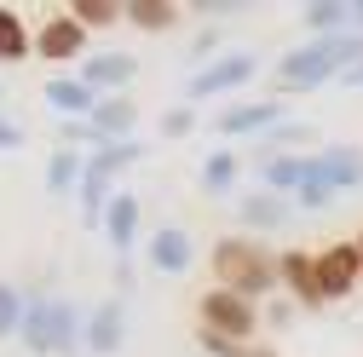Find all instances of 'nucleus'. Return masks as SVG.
I'll use <instances>...</instances> for the list:
<instances>
[{
    "label": "nucleus",
    "instance_id": "f257e3e1",
    "mask_svg": "<svg viewBox=\"0 0 363 357\" xmlns=\"http://www.w3.org/2000/svg\"><path fill=\"white\" fill-rule=\"evenodd\" d=\"M357 58H363L357 35H323V40H311V47L283 58V86H317L323 75H335V69H346Z\"/></svg>",
    "mask_w": 363,
    "mask_h": 357
},
{
    "label": "nucleus",
    "instance_id": "f03ea898",
    "mask_svg": "<svg viewBox=\"0 0 363 357\" xmlns=\"http://www.w3.org/2000/svg\"><path fill=\"white\" fill-rule=\"evenodd\" d=\"M213 271H219V288H231V294L254 300V294L271 288L277 265H271L259 248H248V242H237V237H225V242H213Z\"/></svg>",
    "mask_w": 363,
    "mask_h": 357
},
{
    "label": "nucleus",
    "instance_id": "7ed1b4c3",
    "mask_svg": "<svg viewBox=\"0 0 363 357\" xmlns=\"http://www.w3.org/2000/svg\"><path fill=\"white\" fill-rule=\"evenodd\" d=\"M202 334H213L219 346H242L254 334V305L231 288H208L202 294Z\"/></svg>",
    "mask_w": 363,
    "mask_h": 357
},
{
    "label": "nucleus",
    "instance_id": "20e7f679",
    "mask_svg": "<svg viewBox=\"0 0 363 357\" xmlns=\"http://www.w3.org/2000/svg\"><path fill=\"white\" fill-rule=\"evenodd\" d=\"M23 340H29L35 351H69V340H75V311L58 305V300H35V305L23 311Z\"/></svg>",
    "mask_w": 363,
    "mask_h": 357
},
{
    "label": "nucleus",
    "instance_id": "39448f33",
    "mask_svg": "<svg viewBox=\"0 0 363 357\" xmlns=\"http://www.w3.org/2000/svg\"><path fill=\"white\" fill-rule=\"evenodd\" d=\"M311 271H317V294L323 300H346L363 277V265H357V242H335L323 254H311Z\"/></svg>",
    "mask_w": 363,
    "mask_h": 357
},
{
    "label": "nucleus",
    "instance_id": "423d86ee",
    "mask_svg": "<svg viewBox=\"0 0 363 357\" xmlns=\"http://www.w3.org/2000/svg\"><path fill=\"white\" fill-rule=\"evenodd\" d=\"M81 40H86V29H81L69 12H58L52 23H40V35H35V52L58 64V58H75V52H81Z\"/></svg>",
    "mask_w": 363,
    "mask_h": 357
},
{
    "label": "nucleus",
    "instance_id": "0eeeda50",
    "mask_svg": "<svg viewBox=\"0 0 363 357\" xmlns=\"http://www.w3.org/2000/svg\"><path fill=\"white\" fill-rule=\"evenodd\" d=\"M248 75H254V58H248V52H231V58H219L213 69H202V75L191 81V93H196V98H213V93H225V86L248 81Z\"/></svg>",
    "mask_w": 363,
    "mask_h": 357
},
{
    "label": "nucleus",
    "instance_id": "6e6552de",
    "mask_svg": "<svg viewBox=\"0 0 363 357\" xmlns=\"http://www.w3.org/2000/svg\"><path fill=\"white\" fill-rule=\"evenodd\" d=\"M311 178H317L323 191L357 185V178H363V156H357V150H335V156H317V162H311Z\"/></svg>",
    "mask_w": 363,
    "mask_h": 357
},
{
    "label": "nucleus",
    "instance_id": "1a4fd4ad",
    "mask_svg": "<svg viewBox=\"0 0 363 357\" xmlns=\"http://www.w3.org/2000/svg\"><path fill=\"white\" fill-rule=\"evenodd\" d=\"M104 225H110V248L127 254V248H133V231H139V202H133V196H116V202L104 208Z\"/></svg>",
    "mask_w": 363,
    "mask_h": 357
},
{
    "label": "nucleus",
    "instance_id": "9d476101",
    "mask_svg": "<svg viewBox=\"0 0 363 357\" xmlns=\"http://www.w3.org/2000/svg\"><path fill=\"white\" fill-rule=\"evenodd\" d=\"M86 346H93V351H116L121 346V300H104L93 311V323H86Z\"/></svg>",
    "mask_w": 363,
    "mask_h": 357
},
{
    "label": "nucleus",
    "instance_id": "9b49d317",
    "mask_svg": "<svg viewBox=\"0 0 363 357\" xmlns=\"http://www.w3.org/2000/svg\"><path fill=\"white\" fill-rule=\"evenodd\" d=\"M277 277H283V283H289L306 305H323V294H317V271H311V254H283Z\"/></svg>",
    "mask_w": 363,
    "mask_h": 357
},
{
    "label": "nucleus",
    "instance_id": "f8f14e48",
    "mask_svg": "<svg viewBox=\"0 0 363 357\" xmlns=\"http://www.w3.org/2000/svg\"><path fill=\"white\" fill-rule=\"evenodd\" d=\"M150 259H156V271H185L191 265V237L185 231H156L150 237Z\"/></svg>",
    "mask_w": 363,
    "mask_h": 357
},
{
    "label": "nucleus",
    "instance_id": "ddd939ff",
    "mask_svg": "<svg viewBox=\"0 0 363 357\" xmlns=\"http://www.w3.org/2000/svg\"><path fill=\"white\" fill-rule=\"evenodd\" d=\"M133 69L139 64H133L127 52H104V58L86 64V86H121V81H133Z\"/></svg>",
    "mask_w": 363,
    "mask_h": 357
},
{
    "label": "nucleus",
    "instance_id": "4468645a",
    "mask_svg": "<svg viewBox=\"0 0 363 357\" xmlns=\"http://www.w3.org/2000/svg\"><path fill=\"white\" fill-rule=\"evenodd\" d=\"M29 52V29H23V18L12 12V6H0V64H18Z\"/></svg>",
    "mask_w": 363,
    "mask_h": 357
},
{
    "label": "nucleus",
    "instance_id": "2eb2a0df",
    "mask_svg": "<svg viewBox=\"0 0 363 357\" xmlns=\"http://www.w3.org/2000/svg\"><path fill=\"white\" fill-rule=\"evenodd\" d=\"M47 104L52 110H93V86H86V81H47Z\"/></svg>",
    "mask_w": 363,
    "mask_h": 357
},
{
    "label": "nucleus",
    "instance_id": "dca6fc26",
    "mask_svg": "<svg viewBox=\"0 0 363 357\" xmlns=\"http://www.w3.org/2000/svg\"><path fill=\"white\" fill-rule=\"evenodd\" d=\"M271 115H277V104H248V110L219 115V127L225 132H259V127H271Z\"/></svg>",
    "mask_w": 363,
    "mask_h": 357
},
{
    "label": "nucleus",
    "instance_id": "f3484780",
    "mask_svg": "<svg viewBox=\"0 0 363 357\" xmlns=\"http://www.w3.org/2000/svg\"><path fill=\"white\" fill-rule=\"evenodd\" d=\"M133 23H145V29H167L179 18V6H167V0H133V6H121Z\"/></svg>",
    "mask_w": 363,
    "mask_h": 357
},
{
    "label": "nucleus",
    "instance_id": "a211bd4d",
    "mask_svg": "<svg viewBox=\"0 0 363 357\" xmlns=\"http://www.w3.org/2000/svg\"><path fill=\"white\" fill-rule=\"evenodd\" d=\"M127 127H133V104H127V98L93 104V132H127Z\"/></svg>",
    "mask_w": 363,
    "mask_h": 357
},
{
    "label": "nucleus",
    "instance_id": "6ab92c4d",
    "mask_svg": "<svg viewBox=\"0 0 363 357\" xmlns=\"http://www.w3.org/2000/svg\"><path fill=\"white\" fill-rule=\"evenodd\" d=\"M306 173H311V162H300V156H283V162H271V167H265V178H271L277 191H300V185H306Z\"/></svg>",
    "mask_w": 363,
    "mask_h": 357
},
{
    "label": "nucleus",
    "instance_id": "aec40b11",
    "mask_svg": "<svg viewBox=\"0 0 363 357\" xmlns=\"http://www.w3.org/2000/svg\"><path fill=\"white\" fill-rule=\"evenodd\" d=\"M69 18H75L81 29H86V23H116V18H121V6H116V0H75Z\"/></svg>",
    "mask_w": 363,
    "mask_h": 357
},
{
    "label": "nucleus",
    "instance_id": "412c9836",
    "mask_svg": "<svg viewBox=\"0 0 363 357\" xmlns=\"http://www.w3.org/2000/svg\"><path fill=\"white\" fill-rule=\"evenodd\" d=\"M23 329V300L6 288V283H0V340H12Z\"/></svg>",
    "mask_w": 363,
    "mask_h": 357
},
{
    "label": "nucleus",
    "instance_id": "4be33fe9",
    "mask_svg": "<svg viewBox=\"0 0 363 357\" xmlns=\"http://www.w3.org/2000/svg\"><path fill=\"white\" fill-rule=\"evenodd\" d=\"M133 156H139V144H104L93 162H86V167H93V173H116V167H127Z\"/></svg>",
    "mask_w": 363,
    "mask_h": 357
},
{
    "label": "nucleus",
    "instance_id": "5701e85b",
    "mask_svg": "<svg viewBox=\"0 0 363 357\" xmlns=\"http://www.w3.org/2000/svg\"><path fill=\"white\" fill-rule=\"evenodd\" d=\"M231 173H237V156H208L202 185H208V191H225V185H231Z\"/></svg>",
    "mask_w": 363,
    "mask_h": 357
},
{
    "label": "nucleus",
    "instance_id": "b1692460",
    "mask_svg": "<svg viewBox=\"0 0 363 357\" xmlns=\"http://www.w3.org/2000/svg\"><path fill=\"white\" fill-rule=\"evenodd\" d=\"M242 219H248V225H277L283 208L271 202V196H254V202H242Z\"/></svg>",
    "mask_w": 363,
    "mask_h": 357
},
{
    "label": "nucleus",
    "instance_id": "393cba45",
    "mask_svg": "<svg viewBox=\"0 0 363 357\" xmlns=\"http://www.w3.org/2000/svg\"><path fill=\"white\" fill-rule=\"evenodd\" d=\"M47 185H52V191H69V185H75V156H52Z\"/></svg>",
    "mask_w": 363,
    "mask_h": 357
},
{
    "label": "nucleus",
    "instance_id": "a878e982",
    "mask_svg": "<svg viewBox=\"0 0 363 357\" xmlns=\"http://www.w3.org/2000/svg\"><path fill=\"white\" fill-rule=\"evenodd\" d=\"M340 18H346V6H311V12H306V23H311V29H323V35H329Z\"/></svg>",
    "mask_w": 363,
    "mask_h": 357
},
{
    "label": "nucleus",
    "instance_id": "bb28decb",
    "mask_svg": "<svg viewBox=\"0 0 363 357\" xmlns=\"http://www.w3.org/2000/svg\"><path fill=\"white\" fill-rule=\"evenodd\" d=\"M0 150H18V127H6V121H0Z\"/></svg>",
    "mask_w": 363,
    "mask_h": 357
},
{
    "label": "nucleus",
    "instance_id": "cd10ccee",
    "mask_svg": "<svg viewBox=\"0 0 363 357\" xmlns=\"http://www.w3.org/2000/svg\"><path fill=\"white\" fill-rule=\"evenodd\" d=\"M237 357H277V351H265V346H254V351H237Z\"/></svg>",
    "mask_w": 363,
    "mask_h": 357
},
{
    "label": "nucleus",
    "instance_id": "c85d7f7f",
    "mask_svg": "<svg viewBox=\"0 0 363 357\" xmlns=\"http://www.w3.org/2000/svg\"><path fill=\"white\" fill-rule=\"evenodd\" d=\"M357 265H363V242H357ZM357 283H363V277H357Z\"/></svg>",
    "mask_w": 363,
    "mask_h": 357
},
{
    "label": "nucleus",
    "instance_id": "c756f323",
    "mask_svg": "<svg viewBox=\"0 0 363 357\" xmlns=\"http://www.w3.org/2000/svg\"><path fill=\"white\" fill-rule=\"evenodd\" d=\"M352 18H363V6H352Z\"/></svg>",
    "mask_w": 363,
    "mask_h": 357
},
{
    "label": "nucleus",
    "instance_id": "7c9ffc66",
    "mask_svg": "<svg viewBox=\"0 0 363 357\" xmlns=\"http://www.w3.org/2000/svg\"><path fill=\"white\" fill-rule=\"evenodd\" d=\"M352 81H363V69H357V75H352Z\"/></svg>",
    "mask_w": 363,
    "mask_h": 357
}]
</instances>
